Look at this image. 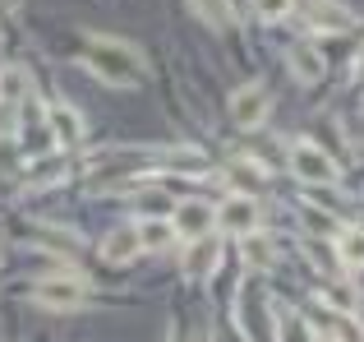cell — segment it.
I'll return each mask as SVG.
<instances>
[{
    "instance_id": "obj_16",
    "label": "cell",
    "mask_w": 364,
    "mask_h": 342,
    "mask_svg": "<svg viewBox=\"0 0 364 342\" xmlns=\"http://www.w3.org/2000/svg\"><path fill=\"white\" fill-rule=\"evenodd\" d=\"M23 83H28L23 70H0V102H18L23 98Z\"/></svg>"
},
{
    "instance_id": "obj_3",
    "label": "cell",
    "mask_w": 364,
    "mask_h": 342,
    "mask_svg": "<svg viewBox=\"0 0 364 342\" xmlns=\"http://www.w3.org/2000/svg\"><path fill=\"white\" fill-rule=\"evenodd\" d=\"M291 171L300 180H309V185H332V180H337V162H332L318 144H309V139H300V144L291 148Z\"/></svg>"
},
{
    "instance_id": "obj_19",
    "label": "cell",
    "mask_w": 364,
    "mask_h": 342,
    "mask_svg": "<svg viewBox=\"0 0 364 342\" xmlns=\"http://www.w3.org/2000/svg\"><path fill=\"white\" fill-rule=\"evenodd\" d=\"M360 79H364V51H360Z\"/></svg>"
},
{
    "instance_id": "obj_2",
    "label": "cell",
    "mask_w": 364,
    "mask_h": 342,
    "mask_svg": "<svg viewBox=\"0 0 364 342\" xmlns=\"http://www.w3.org/2000/svg\"><path fill=\"white\" fill-rule=\"evenodd\" d=\"M88 296H92V287H88L83 278H70V273H51V278L33 282V301H37L42 310H60V315L79 310Z\"/></svg>"
},
{
    "instance_id": "obj_10",
    "label": "cell",
    "mask_w": 364,
    "mask_h": 342,
    "mask_svg": "<svg viewBox=\"0 0 364 342\" xmlns=\"http://www.w3.org/2000/svg\"><path fill=\"white\" fill-rule=\"evenodd\" d=\"M291 70H295V79H300V83H318L328 65H323V56H318V46H314V42H295L291 46Z\"/></svg>"
},
{
    "instance_id": "obj_12",
    "label": "cell",
    "mask_w": 364,
    "mask_h": 342,
    "mask_svg": "<svg viewBox=\"0 0 364 342\" xmlns=\"http://www.w3.org/2000/svg\"><path fill=\"white\" fill-rule=\"evenodd\" d=\"M240 254H245V264L249 269H272V259H277V250H272V241L267 236H240Z\"/></svg>"
},
{
    "instance_id": "obj_13",
    "label": "cell",
    "mask_w": 364,
    "mask_h": 342,
    "mask_svg": "<svg viewBox=\"0 0 364 342\" xmlns=\"http://www.w3.org/2000/svg\"><path fill=\"white\" fill-rule=\"evenodd\" d=\"M171 236H176V227H171L166 217H143V222H139V241H143V250H166Z\"/></svg>"
},
{
    "instance_id": "obj_7",
    "label": "cell",
    "mask_w": 364,
    "mask_h": 342,
    "mask_svg": "<svg viewBox=\"0 0 364 342\" xmlns=\"http://www.w3.org/2000/svg\"><path fill=\"white\" fill-rule=\"evenodd\" d=\"M139 250H143V241H139V227H116V232L102 241V259L107 264H134L139 259Z\"/></svg>"
},
{
    "instance_id": "obj_18",
    "label": "cell",
    "mask_w": 364,
    "mask_h": 342,
    "mask_svg": "<svg viewBox=\"0 0 364 342\" xmlns=\"http://www.w3.org/2000/svg\"><path fill=\"white\" fill-rule=\"evenodd\" d=\"M282 338H286V342H309V333H304V324H300V319H291V315L282 319Z\"/></svg>"
},
{
    "instance_id": "obj_1",
    "label": "cell",
    "mask_w": 364,
    "mask_h": 342,
    "mask_svg": "<svg viewBox=\"0 0 364 342\" xmlns=\"http://www.w3.org/2000/svg\"><path fill=\"white\" fill-rule=\"evenodd\" d=\"M83 65L97 74L111 88H129V83H143L148 74V61L134 42H120V37H88V51H83Z\"/></svg>"
},
{
    "instance_id": "obj_15",
    "label": "cell",
    "mask_w": 364,
    "mask_h": 342,
    "mask_svg": "<svg viewBox=\"0 0 364 342\" xmlns=\"http://www.w3.org/2000/svg\"><path fill=\"white\" fill-rule=\"evenodd\" d=\"M328 328H332V338H337V342H364V328L346 315V310H337V315L328 319Z\"/></svg>"
},
{
    "instance_id": "obj_4",
    "label": "cell",
    "mask_w": 364,
    "mask_h": 342,
    "mask_svg": "<svg viewBox=\"0 0 364 342\" xmlns=\"http://www.w3.org/2000/svg\"><path fill=\"white\" fill-rule=\"evenodd\" d=\"M267 111H272V98H267L263 83H245V88L231 98V120H235L240 130H258Z\"/></svg>"
},
{
    "instance_id": "obj_11",
    "label": "cell",
    "mask_w": 364,
    "mask_h": 342,
    "mask_svg": "<svg viewBox=\"0 0 364 342\" xmlns=\"http://www.w3.org/2000/svg\"><path fill=\"white\" fill-rule=\"evenodd\" d=\"M337 254H341V264H346V269L364 273V227H350V232L337 236Z\"/></svg>"
},
{
    "instance_id": "obj_17",
    "label": "cell",
    "mask_w": 364,
    "mask_h": 342,
    "mask_svg": "<svg viewBox=\"0 0 364 342\" xmlns=\"http://www.w3.org/2000/svg\"><path fill=\"white\" fill-rule=\"evenodd\" d=\"M291 5H295V0H254V9L263 19H286V14H291Z\"/></svg>"
},
{
    "instance_id": "obj_14",
    "label": "cell",
    "mask_w": 364,
    "mask_h": 342,
    "mask_svg": "<svg viewBox=\"0 0 364 342\" xmlns=\"http://www.w3.org/2000/svg\"><path fill=\"white\" fill-rule=\"evenodd\" d=\"M226 171H231V180L240 185V195H249V190H258V185H263V171H258L254 162H249V157H240V162H231Z\"/></svg>"
},
{
    "instance_id": "obj_6",
    "label": "cell",
    "mask_w": 364,
    "mask_h": 342,
    "mask_svg": "<svg viewBox=\"0 0 364 342\" xmlns=\"http://www.w3.org/2000/svg\"><path fill=\"white\" fill-rule=\"evenodd\" d=\"M171 227H176V236H185V241H203L217 227V208H208L203 199H185V204L176 208V217H171Z\"/></svg>"
},
{
    "instance_id": "obj_5",
    "label": "cell",
    "mask_w": 364,
    "mask_h": 342,
    "mask_svg": "<svg viewBox=\"0 0 364 342\" xmlns=\"http://www.w3.org/2000/svg\"><path fill=\"white\" fill-rule=\"evenodd\" d=\"M217 227L226 236H254L258 232V204L254 195H231L222 208H217Z\"/></svg>"
},
{
    "instance_id": "obj_9",
    "label": "cell",
    "mask_w": 364,
    "mask_h": 342,
    "mask_svg": "<svg viewBox=\"0 0 364 342\" xmlns=\"http://www.w3.org/2000/svg\"><path fill=\"white\" fill-rule=\"evenodd\" d=\"M46 120H51V139H55V144L74 148L83 139V116L74 107H65V102H55V107L46 111Z\"/></svg>"
},
{
    "instance_id": "obj_8",
    "label": "cell",
    "mask_w": 364,
    "mask_h": 342,
    "mask_svg": "<svg viewBox=\"0 0 364 342\" xmlns=\"http://www.w3.org/2000/svg\"><path fill=\"white\" fill-rule=\"evenodd\" d=\"M217 264H222V241H217V236L189 241V250H185V273L189 278H208Z\"/></svg>"
}]
</instances>
